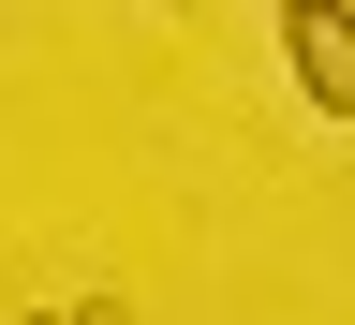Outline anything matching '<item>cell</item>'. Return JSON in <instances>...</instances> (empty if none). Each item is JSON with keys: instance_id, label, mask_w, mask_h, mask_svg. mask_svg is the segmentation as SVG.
<instances>
[{"instance_id": "1", "label": "cell", "mask_w": 355, "mask_h": 325, "mask_svg": "<svg viewBox=\"0 0 355 325\" xmlns=\"http://www.w3.org/2000/svg\"><path fill=\"white\" fill-rule=\"evenodd\" d=\"M282 60L311 118H355V15H282Z\"/></svg>"}, {"instance_id": "2", "label": "cell", "mask_w": 355, "mask_h": 325, "mask_svg": "<svg viewBox=\"0 0 355 325\" xmlns=\"http://www.w3.org/2000/svg\"><path fill=\"white\" fill-rule=\"evenodd\" d=\"M30 325H119V310H30Z\"/></svg>"}, {"instance_id": "3", "label": "cell", "mask_w": 355, "mask_h": 325, "mask_svg": "<svg viewBox=\"0 0 355 325\" xmlns=\"http://www.w3.org/2000/svg\"><path fill=\"white\" fill-rule=\"evenodd\" d=\"M282 15H355V0H282Z\"/></svg>"}]
</instances>
